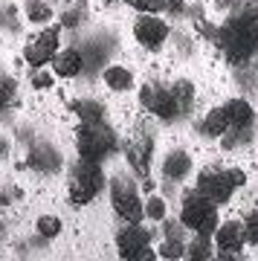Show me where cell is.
Masks as SVG:
<instances>
[{"mask_svg": "<svg viewBox=\"0 0 258 261\" xmlns=\"http://www.w3.org/2000/svg\"><path fill=\"white\" fill-rule=\"evenodd\" d=\"M180 224L197 235H212L218 229V203L200 192H189L183 197V209H180Z\"/></svg>", "mask_w": 258, "mask_h": 261, "instance_id": "6da1fadb", "label": "cell"}, {"mask_svg": "<svg viewBox=\"0 0 258 261\" xmlns=\"http://www.w3.org/2000/svg\"><path fill=\"white\" fill-rule=\"evenodd\" d=\"M105 186V174L101 168L96 166V160H84L75 166L73 180H70V203L73 206H87L93 197L101 192Z\"/></svg>", "mask_w": 258, "mask_h": 261, "instance_id": "7a4b0ae2", "label": "cell"}, {"mask_svg": "<svg viewBox=\"0 0 258 261\" xmlns=\"http://www.w3.org/2000/svg\"><path fill=\"white\" fill-rule=\"evenodd\" d=\"M75 145H79V154L84 160H96L108 157L113 148H116V137H113L111 128H105L101 122H90V125H82L79 134H75Z\"/></svg>", "mask_w": 258, "mask_h": 261, "instance_id": "3957f363", "label": "cell"}, {"mask_svg": "<svg viewBox=\"0 0 258 261\" xmlns=\"http://www.w3.org/2000/svg\"><path fill=\"white\" fill-rule=\"evenodd\" d=\"M148 241H151L148 232L142 229V226H137V224L119 229V235H116L119 258H125V261H154L157 258V252H151Z\"/></svg>", "mask_w": 258, "mask_h": 261, "instance_id": "277c9868", "label": "cell"}, {"mask_svg": "<svg viewBox=\"0 0 258 261\" xmlns=\"http://www.w3.org/2000/svg\"><path fill=\"white\" fill-rule=\"evenodd\" d=\"M111 203H113V212L119 215L122 221H128V224H139L145 212H142V200L128 183H116L111 192Z\"/></svg>", "mask_w": 258, "mask_h": 261, "instance_id": "5b68a950", "label": "cell"}, {"mask_svg": "<svg viewBox=\"0 0 258 261\" xmlns=\"http://www.w3.org/2000/svg\"><path fill=\"white\" fill-rule=\"evenodd\" d=\"M134 38L139 41V47L160 49L168 38V23L163 18H157V15H142L134 23Z\"/></svg>", "mask_w": 258, "mask_h": 261, "instance_id": "8992f818", "label": "cell"}, {"mask_svg": "<svg viewBox=\"0 0 258 261\" xmlns=\"http://www.w3.org/2000/svg\"><path fill=\"white\" fill-rule=\"evenodd\" d=\"M139 99H142V105H145L154 116H160V119H174L177 111H180L174 93H171V90H163V87H154V84L142 87Z\"/></svg>", "mask_w": 258, "mask_h": 261, "instance_id": "52a82bcc", "label": "cell"}, {"mask_svg": "<svg viewBox=\"0 0 258 261\" xmlns=\"http://www.w3.org/2000/svg\"><path fill=\"white\" fill-rule=\"evenodd\" d=\"M194 192H200L203 197H209L212 203H226L232 197L235 189L226 183L223 177V171H215V168H203L200 174H197V189Z\"/></svg>", "mask_w": 258, "mask_h": 261, "instance_id": "ba28073f", "label": "cell"}, {"mask_svg": "<svg viewBox=\"0 0 258 261\" xmlns=\"http://www.w3.org/2000/svg\"><path fill=\"white\" fill-rule=\"evenodd\" d=\"M215 244H218V250H223L221 258H238V250L247 244V238H244V224H238V221L218 224V229H215Z\"/></svg>", "mask_w": 258, "mask_h": 261, "instance_id": "9c48e42d", "label": "cell"}, {"mask_svg": "<svg viewBox=\"0 0 258 261\" xmlns=\"http://www.w3.org/2000/svg\"><path fill=\"white\" fill-rule=\"evenodd\" d=\"M151 151H154V142L148 137H137L131 140L125 157H128V166L137 171L139 177H148V168H151Z\"/></svg>", "mask_w": 258, "mask_h": 261, "instance_id": "30bf717a", "label": "cell"}, {"mask_svg": "<svg viewBox=\"0 0 258 261\" xmlns=\"http://www.w3.org/2000/svg\"><path fill=\"white\" fill-rule=\"evenodd\" d=\"M53 73L61 75V79H75V75L84 70V58L79 49H61V53H56L53 56Z\"/></svg>", "mask_w": 258, "mask_h": 261, "instance_id": "8fae6325", "label": "cell"}, {"mask_svg": "<svg viewBox=\"0 0 258 261\" xmlns=\"http://www.w3.org/2000/svg\"><path fill=\"white\" fill-rule=\"evenodd\" d=\"M223 111H226V119H229L232 128H249L252 125V108H249V102H244V99H229V102L223 105Z\"/></svg>", "mask_w": 258, "mask_h": 261, "instance_id": "7c38bea8", "label": "cell"}, {"mask_svg": "<svg viewBox=\"0 0 258 261\" xmlns=\"http://www.w3.org/2000/svg\"><path fill=\"white\" fill-rule=\"evenodd\" d=\"M203 137H209V140H221L223 134L229 130V119H226V111L223 108H212V111L203 116Z\"/></svg>", "mask_w": 258, "mask_h": 261, "instance_id": "4fadbf2b", "label": "cell"}, {"mask_svg": "<svg viewBox=\"0 0 258 261\" xmlns=\"http://www.w3.org/2000/svg\"><path fill=\"white\" fill-rule=\"evenodd\" d=\"M189 168H192V157L183 154V151H174V154H168L166 163H163V171H166V177L171 180H180L189 174Z\"/></svg>", "mask_w": 258, "mask_h": 261, "instance_id": "5bb4252c", "label": "cell"}, {"mask_svg": "<svg viewBox=\"0 0 258 261\" xmlns=\"http://www.w3.org/2000/svg\"><path fill=\"white\" fill-rule=\"evenodd\" d=\"M23 56H27V64H32L38 70V67H46L49 64V61H53V56H56V49H49V47H44V44H41V41H32V44H29L27 47V53H23Z\"/></svg>", "mask_w": 258, "mask_h": 261, "instance_id": "9a60e30c", "label": "cell"}, {"mask_svg": "<svg viewBox=\"0 0 258 261\" xmlns=\"http://www.w3.org/2000/svg\"><path fill=\"white\" fill-rule=\"evenodd\" d=\"M105 84H108L111 90H128L131 84H134V75H131L125 67L113 64V67H108V70H105Z\"/></svg>", "mask_w": 258, "mask_h": 261, "instance_id": "2e32d148", "label": "cell"}, {"mask_svg": "<svg viewBox=\"0 0 258 261\" xmlns=\"http://www.w3.org/2000/svg\"><path fill=\"white\" fill-rule=\"evenodd\" d=\"M186 258H194V261L212 258V244H209V235H197V232H194V241L186 244Z\"/></svg>", "mask_w": 258, "mask_h": 261, "instance_id": "e0dca14e", "label": "cell"}, {"mask_svg": "<svg viewBox=\"0 0 258 261\" xmlns=\"http://www.w3.org/2000/svg\"><path fill=\"white\" fill-rule=\"evenodd\" d=\"M73 111L82 116L84 125H90V122H101V105L99 102H73Z\"/></svg>", "mask_w": 258, "mask_h": 261, "instance_id": "ac0fdd59", "label": "cell"}, {"mask_svg": "<svg viewBox=\"0 0 258 261\" xmlns=\"http://www.w3.org/2000/svg\"><path fill=\"white\" fill-rule=\"evenodd\" d=\"M35 229H38V235H44V238H56V235L61 232V221H58L56 215H41Z\"/></svg>", "mask_w": 258, "mask_h": 261, "instance_id": "d6986e66", "label": "cell"}, {"mask_svg": "<svg viewBox=\"0 0 258 261\" xmlns=\"http://www.w3.org/2000/svg\"><path fill=\"white\" fill-rule=\"evenodd\" d=\"M142 212H145V218H151V221H163V218H166V200L148 197L145 206H142Z\"/></svg>", "mask_w": 258, "mask_h": 261, "instance_id": "ffe728a7", "label": "cell"}, {"mask_svg": "<svg viewBox=\"0 0 258 261\" xmlns=\"http://www.w3.org/2000/svg\"><path fill=\"white\" fill-rule=\"evenodd\" d=\"M125 3H131L142 15H157V12L166 9V0H125Z\"/></svg>", "mask_w": 258, "mask_h": 261, "instance_id": "44dd1931", "label": "cell"}, {"mask_svg": "<svg viewBox=\"0 0 258 261\" xmlns=\"http://www.w3.org/2000/svg\"><path fill=\"white\" fill-rule=\"evenodd\" d=\"M160 255H163V258H186V244L166 238V241H163V247H160Z\"/></svg>", "mask_w": 258, "mask_h": 261, "instance_id": "7402d4cb", "label": "cell"}, {"mask_svg": "<svg viewBox=\"0 0 258 261\" xmlns=\"http://www.w3.org/2000/svg\"><path fill=\"white\" fill-rule=\"evenodd\" d=\"M49 18H53V9L46 3H32L29 6V20L32 23H49Z\"/></svg>", "mask_w": 258, "mask_h": 261, "instance_id": "603a6c76", "label": "cell"}, {"mask_svg": "<svg viewBox=\"0 0 258 261\" xmlns=\"http://www.w3.org/2000/svg\"><path fill=\"white\" fill-rule=\"evenodd\" d=\"M53 82H56V75L49 73V70H44V67H38L35 75H32V87H35V90H49Z\"/></svg>", "mask_w": 258, "mask_h": 261, "instance_id": "cb8c5ba5", "label": "cell"}, {"mask_svg": "<svg viewBox=\"0 0 258 261\" xmlns=\"http://www.w3.org/2000/svg\"><path fill=\"white\" fill-rule=\"evenodd\" d=\"M171 93H174V99H177V105H180V108H183V105H189L194 99V87L189 82H180L174 87V90H171Z\"/></svg>", "mask_w": 258, "mask_h": 261, "instance_id": "d4e9b609", "label": "cell"}, {"mask_svg": "<svg viewBox=\"0 0 258 261\" xmlns=\"http://www.w3.org/2000/svg\"><path fill=\"white\" fill-rule=\"evenodd\" d=\"M244 238H247L249 244H258V212H252L244 221Z\"/></svg>", "mask_w": 258, "mask_h": 261, "instance_id": "484cf974", "label": "cell"}, {"mask_svg": "<svg viewBox=\"0 0 258 261\" xmlns=\"http://www.w3.org/2000/svg\"><path fill=\"white\" fill-rule=\"evenodd\" d=\"M38 41L44 44V47H49V49H56L58 53V29L56 27H46L41 35H38Z\"/></svg>", "mask_w": 258, "mask_h": 261, "instance_id": "4316f807", "label": "cell"}, {"mask_svg": "<svg viewBox=\"0 0 258 261\" xmlns=\"http://www.w3.org/2000/svg\"><path fill=\"white\" fill-rule=\"evenodd\" d=\"M223 177H226V183H229L232 189H241L244 183H247V174H244L241 168H229V171H223Z\"/></svg>", "mask_w": 258, "mask_h": 261, "instance_id": "83f0119b", "label": "cell"}, {"mask_svg": "<svg viewBox=\"0 0 258 261\" xmlns=\"http://www.w3.org/2000/svg\"><path fill=\"white\" fill-rule=\"evenodd\" d=\"M183 224H166V238H171V241H183Z\"/></svg>", "mask_w": 258, "mask_h": 261, "instance_id": "f1b7e54d", "label": "cell"}, {"mask_svg": "<svg viewBox=\"0 0 258 261\" xmlns=\"http://www.w3.org/2000/svg\"><path fill=\"white\" fill-rule=\"evenodd\" d=\"M244 18L258 20V3H247V6H244Z\"/></svg>", "mask_w": 258, "mask_h": 261, "instance_id": "f546056e", "label": "cell"}, {"mask_svg": "<svg viewBox=\"0 0 258 261\" xmlns=\"http://www.w3.org/2000/svg\"><path fill=\"white\" fill-rule=\"evenodd\" d=\"M166 6H168L171 12H180V9H183V0H168Z\"/></svg>", "mask_w": 258, "mask_h": 261, "instance_id": "4dcf8cb0", "label": "cell"}, {"mask_svg": "<svg viewBox=\"0 0 258 261\" xmlns=\"http://www.w3.org/2000/svg\"><path fill=\"white\" fill-rule=\"evenodd\" d=\"M105 3H119V0H105Z\"/></svg>", "mask_w": 258, "mask_h": 261, "instance_id": "1f68e13d", "label": "cell"}, {"mask_svg": "<svg viewBox=\"0 0 258 261\" xmlns=\"http://www.w3.org/2000/svg\"><path fill=\"white\" fill-rule=\"evenodd\" d=\"M67 3H75V0H67Z\"/></svg>", "mask_w": 258, "mask_h": 261, "instance_id": "d6a6232c", "label": "cell"}]
</instances>
